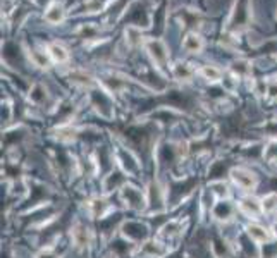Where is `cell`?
<instances>
[{"mask_svg": "<svg viewBox=\"0 0 277 258\" xmlns=\"http://www.w3.org/2000/svg\"><path fill=\"white\" fill-rule=\"evenodd\" d=\"M147 50L150 52V55L154 57L157 64L162 66V64L167 62V50L162 42H159V40H150V42H147Z\"/></svg>", "mask_w": 277, "mask_h": 258, "instance_id": "obj_1", "label": "cell"}, {"mask_svg": "<svg viewBox=\"0 0 277 258\" xmlns=\"http://www.w3.org/2000/svg\"><path fill=\"white\" fill-rule=\"evenodd\" d=\"M183 47H184V50L191 52V54H198V52H202V48H203L202 36L196 35V33H188L183 40Z\"/></svg>", "mask_w": 277, "mask_h": 258, "instance_id": "obj_2", "label": "cell"}, {"mask_svg": "<svg viewBox=\"0 0 277 258\" xmlns=\"http://www.w3.org/2000/svg\"><path fill=\"white\" fill-rule=\"evenodd\" d=\"M64 16H66V12H64L62 6H59V4H50L48 9L45 11V19H47V23H50V24L62 23Z\"/></svg>", "mask_w": 277, "mask_h": 258, "instance_id": "obj_3", "label": "cell"}, {"mask_svg": "<svg viewBox=\"0 0 277 258\" xmlns=\"http://www.w3.org/2000/svg\"><path fill=\"white\" fill-rule=\"evenodd\" d=\"M232 177H234V181L238 183V186H241L243 189H251L253 184H255V181H253V177H251L250 172L241 171V169L232 172Z\"/></svg>", "mask_w": 277, "mask_h": 258, "instance_id": "obj_4", "label": "cell"}, {"mask_svg": "<svg viewBox=\"0 0 277 258\" xmlns=\"http://www.w3.org/2000/svg\"><path fill=\"white\" fill-rule=\"evenodd\" d=\"M48 54H50V57L54 59L55 62H66V60L69 59L67 50L62 45H59V43H52V45L48 47Z\"/></svg>", "mask_w": 277, "mask_h": 258, "instance_id": "obj_5", "label": "cell"}, {"mask_svg": "<svg viewBox=\"0 0 277 258\" xmlns=\"http://www.w3.org/2000/svg\"><path fill=\"white\" fill-rule=\"evenodd\" d=\"M202 74L205 79H208V81H219L222 72H220V69H217L215 66H203Z\"/></svg>", "mask_w": 277, "mask_h": 258, "instance_id": "obj_6", "label": "cell"}, {"mask_svg": "<svg viewBox=\"0 0 277 258\" xmlns=\"http://www.w3.org/2000/svg\"><path fill=\"white\" fill-rule=\"evenodd\" d=\"M248 232H250V236L256 241L267 239V231H265L263 227H260V225H250V227H248Z\"/></svg>", "mask_w": 277, "mask_h": 258, "instance_id": "obj_7", "label": "cell"}, {"mask_svg": "<svg viewBox=\"0 0 277 258\" xmlns=\"http://www.w3.org/2000/svg\"><path fill=\"white\" fill-rule=\"evenodd\" d=\"M174 74L178 79H190L191 78V69L186 66V64H178L174 67Z\"/></svg>", "mask_w": 277, "mask_h": 258, "instance_id": "obj_8", "label": "cell"}, {"mask_svg": "<svg viewBox=\"0 0 277 258\" xmlns=\"http://www.w3.org/2000/svg\"><path fill=\"white\" fill-rule=\"evenodd\" d=\"M72 237H74L78 246H84V244H86V231H83L81 227H78L74 232H72Z\"/></svg>", "mask_w": 277, "mask_h": 258, "instance_id": "obj_9", "label": "cell"}, {"mask_svg": "<svg viewBox=\"0 0 277 258\" xmlns=\"http://www.w3.org/2000/svg\"><path fill=\"white\" fill-rule=\"evenodd\" d=\"M31 57H33V60L36 62V66H40V67H45L47 66V57L43 54H40V52H31Z\"/></svg>", "mask_w": 277, "mask_h": 258, "instance_id": "obj_10", "label": "cell"}, {"mask_svg": "<svg viewBox=\"0 0 277 258\" xmlns=\"http://www.w3.org/2000/svg\"><path fill=\"white\" fill-rule=\"evenodd\" d=\"M275 201H277V196L275 195H272V196H268V198H265L263 200V210H267V212L274 210V208H275Z\"/></svg>", "mask_w": 277, "mask_h": 258, "instance_id": "obj_11", "label": "cell"}]
</instances>
